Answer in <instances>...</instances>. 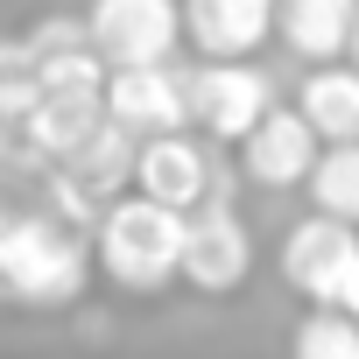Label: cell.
<instances>
[{
	"instance_id": "cell-1",
	"label": "cell",
	"mask_w": 359,
	"mask_h": 359,
	"mask_svg": "<svg viewBox=\"0 0 359 359\" xmlns=\"http://www.w3.org/2000/svg\"><path fill=\"white\" fill-rule=\"evenodd\" d=\"M92 282V240L50 212H8L0 226V296L22 310H64Z\"/></svg>"
},
{
	"instance_id": "cell-2",
	"label": "cell",
	"mask_w": 359,
	"mask_h": 359,
	"mask_svg": "<svg viewBox=\"0 0 359 359\" xmlns=\"http://www.w3.org/2000/svg\"><path fill=\"white\" fill-rule=\"evenodd\" d=\"M176 254H184V219L148 198H120L92 226V268L127 296H162L176 282Z\"/></svg>"
},
{
	"instance_id": "cell-3",
	"label": "cell",
	"mask_w": 359,
	"mask_h": 359,
	"mask_svg": "<svg viewBox=\"0 0 359 359\" xmlns=\"http://www.w3.org/2000/svg\"><path fill=\"white\" fill-rule=\"evenodd\" d=\"M134 134H120L113 120H99L64 162H50V219H64L71 233H85L92 240V226L106 219V205H120L127 198V184H134Z\"/></svg>"
},
{
	"instance_id": "cell-4",
	"label": "cell",
	"mask_w": 359,
	"mask_h": 359,
	"mask_svg": "<svg viewBox=\"0 0 359 359\" xmlns=\"http://www.w3.org/2000/svg\"><path fill=\"white\" fill-rule=\"evenodd\" d=\"M78 22L106 71H148L184 43V0H92Z\"/></svg>"
},
{
	"instance_id": "cell-5",
	"label": "cell",
	"mask_w": 359,
	"mask_h": 359,
	"mask_svg": "<svg viewBox=\"0 0 359 359\" xmlns=\"http://www.w3.org/2000/svg\"><path fill=\"white\" fill-rule=\"evenodd\" d=\"M247 275H254V233H247V219H240L226 198L184 212V254H176V282L198 289V296H233Z\"/></svg>"
},
{
	"instance_id": "cell-6",
	"label": "cell",
	"mask_w": 359,
	"mask_h": 359,
	"mask_svg": "<svg viewBox=\"0 0 359 359\" xmlns=\"http://www.w3.org/2000/svg\"><path fill=\"white\" fill-rule=\"evenodd\" d=\"M184 106H191V127L240 148L275 113V78L261 64H198V71H184Z\"/></svg>"
},
{
	"instance_id": "cell-7",
	"label": "cell",
	"mask_w": 359,
	"mask_h": 359,
	"mask_svg": "<svg viewBox=\"0 0 359 359\" xmlns=\"http://www.w3.org/2000/svg\"><path fill=\"white\" fill-rule=\"evenodd\" d=\"M359 268V233L352 226H331V219H296L282 233V282L310 303V310H338L345 282Z\"/></svg>"
},
{
	"instance_id": "cell-8",
	"label": "cell",
	"mask_w": 359,
	"mask_h": 359,
	"mask_svg": "<svg viewBox=\"0 0 359 359\" xmlns=\"http://www.w3.org/2000/svg\"><path fill=\"white\" fill-rule=\"evenodd\" d=\"M134 198H148V205H162V212H198V205H212L219 198V184H212V155L191 141V134H155V141H141L134 148Z\"/></svg>"
},
{
	"instance_id": "cell-9",
	"label": "cell",
	"mask_w": 359,
	"mask_h": 359,
	"mask_svg": "<svg viewBox=\"0 0 359 359\" xmlns=\"http://www.w3.org/2000/svg\"><path fill=\"white\" fill-rule=\"evenodd\" d=\"M106 120L134 141H155V134H184L191 127V106H184V71L176 64H148V71H106Z\"/></svg>"
},
{
	"instance_id": "cell-10",
	"label": "cell",
	"mask_w": 359,
	"mask_h": 359,
	"mask_svg": "<svg viewBox=\"0 0 359 359\" xmlns=\"http://www.w3.org/2000/svg\"><path fill=\"white\" fill-rule=\"evenodd\" d=\"M275 29V0H184V43L205 64H254Z\"/></svg>"
},
{
	"instance_id": "cell-11",
	"label": "cell",
	"mask_w": 359,
	"mask_h": 359,
	"mask_svg": "<svg viewBox=\"0 0 359 359\" xmlns=\"http://www.w3.org/2000/svg\"><path fill=\"white\" fill-rule=\"evenodd\" d=\"M317 155H324V141L303 127L296 106H275V113L240 141V169H247V184H261V191H296V184H310Z\"/></svg>"
},
{
	"instance_id": "cell-12",
	"label": "cell",
	"mask_w": 359,
	"mask_h": 359,
	"mask_svg": "<svg viewBox=\"0 0 359 359\" xmlns=\"http://www.w3.org/2000/svg\"><path fill=\"white\" fill-rule=\"evenodd\" d=\"M352 15H359V0H275V29H282V43H289L310 71H324V64L345 57Z\"/></svg>"
},
{
	"instance_id": "cell-13",
	"label": "cell",
	"mask_w": 359,
	"mask_h": 359,
	"mask_svg": "<svg viewBox=\"0 0 359 359\" xmlns=\"http://www.w3.org/2000/svg\"><path fill=\"white\" fill-rule=\"evenodd\" d=\"M296 113L324 148H352L359 141V71L352 64H324L296 85Z\"/></svg>"
},
{
	"instance_id": "cell-14",
	"label": "cell",
	"mask_w": 359,
	"mask_h": 359,
	"mask_svg": "<svg viewBox=\"0 0 359 359\" xmlns=\"http://www.w3.org/2000/svg\"><path fill=\"white\" fill-rule=\"evenodd\" d=\"M99 120H106V106H99V99H36V113L22 120V141H29L36 155L64 162V155H71Z\"/></svg>"
},
{
	"instance_id": "cell-15",
	"label": "cell",
	"mask_w": 359,
	"mask_h": 359,
	"mask_svg": "<svg viewBox=\"0 0 359 359\" xmlns=\"http://www.w3.org/2000/svg\"><path fill=\"white\" fill-rule=\"evenodd\" d=\"M303 191H310V212H317V219L359 233V141H352V148H324Z\"/></svg>"
},
{
	"instance_id": "cell-16",
	"label": "cell",
	"mask_w": 359,
	"mask_h": 359,
	"mask_svg": "<svg viewBox=\"0 0 359 359\" xmlns=\"http://www.w3.org/2000/svg\"><path fill=\"white\" fill-rule=\"evenodd\" d=\"M289 359H359V324L345 310H310L289 338Z\"/></svg>"
},
{
	"instance_id": "cell-17",
	"label": "cell",
	"mask_w": 359,
	"mask_h": 359,
	"mask_svg": "<svg viewBox=\"0 0 359 359\" xmlns=\"http://www.w3.org/2000/svg\"><path fill=\"white\" fill-rule=\"evenodd\" d=\"M36 99H43L36 57L22 50V36H15V43H0V120H8V127H22V120L36 113Z\"/></svg>"
},
{
	"instance_id": "cell-18",
	"label": "cell",
	"mask_w": 359,
	"mask_h": 359,
	"mask_svg": "<svg viewBox=\"0 0 359 359\" xmlns=\"http://www.w3.org/2000/svg\"><path fill=\"white\" fill-rule=\"evenodd\" d=\"M22 50L43 64V57H71V50H92V43H85V22H78V15H43V22L22 36Z\"/></svg>"
},
{
	"instance_id": "cell-19",
	"label": "cell",
	"mask_w": 359,
	"mask_h": 359,
	"mask_svg": "<svg viewBox=\"0 0 359 359\" xmlns=\"http://www.w3.org/2000/svg\"><path fill=\"white\" fill-rule=\"evenodd\" d=\"M338 310H345V317L359 324V268H352V282H345V296H338Z\"/></svg>"
},
{
	"instance_id": "cell-20",
	"label": "cell",
	"mask_w": 359,
	"mask_h": 359,
	"mask_svg": "<svg viewBox=\"0 0 359 359\" xmlns=\"http://www.w3.org/2000/svg\"><path fill=\"white\" fill-rule=\"evenodd\" d=\"M345 57H352V71H359V15H352V43H345Z\"/></svg>"
},
{
	"instance_id": "cell-21",
	"label": "cell",
	"mask_w": 359,
	"mask_h": 359,
	"mask_svg": "<svg viewBox=\"0 0 359 359\" xmlns=\"http://www.w3.org/2000/svg\"><path fill=\"white\" fill-rule=\"evenodd\" d=\"M8 141H15V127H8V120H0V162H8Z\"/></svg>"
},
{
	"instance_id": "cell-22",
	"label": "cell",
	"mask_w": 359,
	"mask_h": 359,
	"mask_svg": "<svg viewBox=\"0 0 359 359\" xmlns=\"http://www.w3.org/2000/svg\"><path fill=\"white\" fill-rule=\"evenodd\" d=\"M0 226H8V205H0Z\"/></svg>"
}]
</instances>
